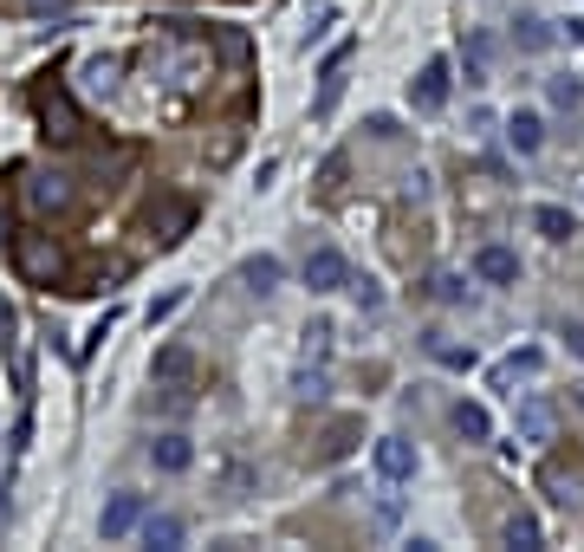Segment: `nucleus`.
<instances>
[{
	"instance_id": "f257e3e1",
	"label": "nucleus",
	"mask_w": 584,
	"mask_h": 552,
	"mask_svg": "<svg viewBox=\"0 0 584 552\" xmlns=\"http://www.w3.org/2000/svg\"><path fill=\"white\" fill-rule=\"evenodd\" d=\"M7 254H13V273H20L26 286H59V273H65V254H59V241H52V234L20 228V234L7 241Z\"/></svg>"
},
{
	"instance_id": "f03ea898",
	"label": "nucleus",
	"mask_w": 584,
	"mask_h": 552,
	"mask_svg": "<svg viewBox=\"0 0 584 552\" xmlns=\"http://www.w3.org/2000/svg\"><path fill=\"white\" fill-rule=\"evenodd\" d=\"M26 202H33L39 215H59V208L78 202V189H72V176H59V169H26Z\"/></svg>"
},
{
	"instance_id": "7ed1b4c3",
	"label": "nucleus",
	"mask_w": 584,
	"mask_h": 552,
	"mask_svg": "<svg viewBox=\"0 0 584 552\" xmlns=\"http://www.w3.org/2000/svg\"><path fill=\"white\" fill-rule=\"evenodd\" d=\"M299 273H306V286H312V293H345V286H351V260H345L338 247H312Z\"/></svg>"
},
{
	"instance_id": "20e7f679",
	"label": "nucleus",
	"mask_w": 584,
	"mask_h": 552,
	"mask_svg": "<svg viewBox=\"0 0 584 552\" xmlns=\"http://www.w3.org/2000/svg\"><path fill=\"white\" fill-rule=\"evenodd\" d=\"M449 91H455V65H449V59H429V65L416 72V85H410V104H416V111H442Z\"/></svg>"
},
{
	"instance_id": "39448f33",
	"label": "nucleus",
	"mask_w": 584,
	"mask_h": 552,
	"mask_svg": "<svg viewBox=\"0 0 584 552\" xmlns=\"http://www.w3.org/2000/svg\"><path fill=\"white\" fill-rule=\"evenodd\" d=\"M371 462H377V475H384L390 488H403V482H416V442H403V436H377V449H371Z\"/></svg>"
},
{
	"instance_id": "423d86ee",
	"label": "nucleus",
	"mask_w": 584,
	"mask_h": 552,
	"mask_svg": "<svg viewBox=\"0 0 584 552\" xmlns=\"http://www.w3.org/2000/svg\"><path fill=\"white\" fill-rule=\"evenodd\" d=\"M514 429L527 436V442H559V410L533 390V397H520V410H514Z\"/></svg>"
},
{
	"instance_id": "0eeeda50",
	"label": "nucleus",
	"mask_w": 584,
	"mask_h": 552,
	"mask_svg": "<svg viewBox=\"0 0 584 552\" xmlns=\"http://www.w3.org/2000/svg\"><path fill=\"white\" fill-rule=\"evenodd\" d=\"M137 521H143V495L117 488V495L104 501V514H98V534H104V540H130V534H137Z\"/></svg>"
},
{
	"instance_id": "6e6552de",
	"label": "nucleus",
	"mask_w": 584,
	"mask_h": 552,
	"mask_svg": "<svg viewBox=\"0 0 584 552\" xmlns=\"http://www.w3.org/2000/svg\"><path fill=\"white\" fill-rule=\"evenodd\" d=\"M475 280H488V286H514V280H520V254L501 247V241H488V247L475 254Z\"/></svg>"
},
{
	"instance_id": "1a4fd4ad",
	"label": "nucleus",
	"mask_w": 584,
	"mask_h": 552,
	"mask_svg": "<svg viewBox=\"0 0 584 552\" xmlns=\"http://www.w3.org/2000/svg\"><path fill=\"white\" fill-rule=\"evenodd\" d=\"M39 124H46V137H52V143H72V137H78V130H85V124H78V111H72V98H65V91H52V98H46V104H39Z\"/></svg>"
},
{
	"instance_id": "9d476101",
	"label": "nucleus",
	"mask_w": 584,
	"mask_h": 552,
	"mask_svg": "<svg viewBox=\"0 0 584 552\" xmlns=\"http://www.w3.org/2000/svg\"><path fill=\"white\" fill-rule=\"evenodd\" d=\"M150 462H156V475H189L195 468V442L189 436H156L150 442Z\"/></svg>"
},
{
	"instance_id": "9b49d317",
	"label": "nucleus",
	"mask_w": 584,
	"mask_h": 552,
	"mask_svg": "<svg viewBox=\"0 0 584 552\" xmlns=\"http://www.w3.org/2000/svg\"><path fill=\"white\" fill-rule=\"evenodd\" d=\"M150 377H156V384H189V377H195V351H189V345H163V351L150 358Z\"/></svg>"
},
{
	"instance_id": "f8f14e48",
	"label": "nucleus",
	"mask_w": 584,
	"mask_h": 552,
	"mask_svg": "<svg viewBox=\"0 0 584 552\" xmlns=\"http://www.w3.org/2000/svg\"><path fill=\"white\" fill-rule=\"evenodd\" d=\"M462 65H468V85H488V72H494V39H488L481 26L462 39Z\"/></svg>"
},
{
	"instance_id": "ddd939ff",
	"label": "nucleus",
	"mask_w": 584,
	"mask_h": 552,
	"mask_svg": "<svg viewBox=\"0 0 584 552\" xmlns=\"http://www.w3.org/2000/svg\"><path fill=\"white\" fill-rule=\"evenodd\" d=\"M507 143H514L520 156H533V150L546 143V124H540V111H514V117H507Z\"/></svg>"
},
{
	"instance_id": "4468645a",
	"label": "nucleus",
	"mask_w": 584,
	"mask_h": 552,
	"mask_svg": "<svg viewBox=\"0 0 584 552\" xmlns=\"http://www.w3.org/2000/svg\"><path fill=\"white\" fill-rule=\"evenodd\" d=\"M137 534H143V547H182V540H189V527H182L176 514H143Z\"/></svg>"
},
{
	"instance_id": "2eb2a0df",
	"label": "nucleus",
	"mask_w": 584,
	"mask_h": 552,
	"mask_svg": "<svg viewBox=\"0 0 584 552\" xmlns=\"http://www.w3.org/2000/svg\"><path fill=\"white\" fill-rule=\"evenodd\" d=\"M241 280H247L254 293H273V286L286 280V267H280V254H247V267H241Z\"/></svg>"
},
{
	"instance_id": "dca6fc26",
	"label": "nucleus",
	"mask_w": 584,
	"mask_h": 552,
	"mask_svg": "<svg viewBox=\"0 0 584 552\" xmlns=\"http://www.w3.org/2000/svg\"><path fill=\"white\" fill-rule=\"evenodd\" d=\"M559 33H553V20H540V13H527V20H514V46L520 52H546Z\"/></svg>"
},
{
	"instance_id": "f3484780",
	"label": "nucleus",
	"mask_w": 584,
	"mask_h": 552,
	"mask_svg": "<svg viewBox=\"0 0 584 552\" xmlns=\"http://www.w3.org/2000/svg\"><path fill=\"white\" fill-rule=\"evenodd\" d=\"M455 429H462L468 442H488V436H494V416H488L481 403H468V397H462V403H455Z\"/></svg>"
},
{
	"instance_id": "a211bd4d",
	"label": "nucleus",
	"mask_w": 584,
	"mask_h": 552,
	"mask_svg": "<svg viewBox=\"0 0 584 552\" xmlns=\"http://www.w3.org/2000/svg\"><path fill=\"white\" fill-rule=\"evenodd\" d=\"M533 228H540L546 241H572V234H579V228H572V215H566V208H553V202H540V208H533Z\"/></svg>"
},
{
	"instance_id": "6ab92c4d",
	"label": "nucleus",
	"mask_w": 584,
	"mask_h": 552,
	"mask_svg": "<svg viewBox=\"0 0 584 552\" xmlns=\"http://www.w3.org/2000/svg\"><path fill=\"white\" fill-rule=\"evenodd\" d=\"M546 488H553V501H559V508H584V475L553 468V475H546Z\"/></svg>"
},
{
	"instance_id": "aec40b11",
	"label": "nucleus",
	"mask_w": 584,
	"mask_h": 552,
	"mask_svg": "<svg viewBox=\"0 0 584 552\" xmlns=\"http://www.w3.org/2000/svg\"><path fill=\"white\" fill-rule=\"evenodd\" d=\"M429 358L449 364V371H475V345H449V338H429Z\"/></svg>"
},
{
	"instance_id": "412c9836",
	"label": "nucleus",
	"mask_w": 584,
	"mask_h": 552,
	"mask_svg": "<svg viewBox=\"0 0 584 552\" xmlns=\"http://www.w3.org/2000/svg\"><path fill=\"white\" fill-rule=\"evenodd\" d=\"M546 91H553V104H559V111H579V104H584V78H572V72H566V78H553Z\"/></svg>"
},
{
	"instance_id": "4be33fe9",
	"label": "nucleus",
	"mask_w": 584,
	"mask_h": 552,
	"mask_svg": "<svg viewBox=\"0 0 584 552\" xmlns=\"http://www.w3.org/2000/svg\"><path fill=\"white\" fill-rule=\"evenodd\" d=\"M189 221H195V208H189V202H169V208H163V241H182Z\"/></svg>"
},
{
	"instance_id": "5701e85b",
	"label": "nucleus",
	"mask_w": 584,
	"mask_h": 552,
	"mask_svg": "<svg viewBox=\"0 0 584 552\" xmlns=\"http://www.w3.org/2000/svg\"><path fill=\"white\" fill-rule=\"evenodd\" d=\"M507 547L533 552V547H540V521H507Z\"/></svg>"
},
{
	"instance_id": "b1692460",
	"label": "nucleus",
	"mask_w": 584,
	"mask_h": 552,
	"mask_svg": "<svg viewBox=\"0 0 584 552\" xmlns=\"http://www.w3.org/2000/svg\"><path fill=\"white\" fill-rule=\"evenodd\" d=\"M345 293L358 299V312H377V306H384V293H377V280H351Z\"/></svg>"
},
{
	"instance_id": "393cba45",
	"label": "nucleus",
	"mask_w": 584,
	"mask_h": 552,
	"mask_svg": "<svg viewBox=\"0 0 584 552\" xmlns=\"http://www.w3.org/2000/svg\"><path fill=\"white\" fill-rule=\"evenodd\" d=\"M293 390H299L306 403H319V397H325L332 384H325V371H299V377H293Z\"/></svg>"
},
{
	"instance_id": "a878e982",
	"label": "nucleus",
	"mask_w": 584,
	"mask_h": 552,
	"mask_svg": "<svg viewBox=\"0 0 584 552\" xmlns=\"http://www.w3.org/2000/svg\"><path fill=\"white\" fill-rule=\"evenodd\" d=\"M436 299H442V306H462V299H468V286H462L455 273H436Z\"/></svg>"
},
{
	"instance_id": "bb28decb",
	"label": "nucleus",
	"mask_w": 584,
	"mask_h": 552,
	"mask_svg": "<svg viewBox=\"0 0 584 552\" xmlns=\"http://www.w3.org/2000/svg\"><path fill=\"white\" fill-rule=\"evenodd\" d=\"M13 345H20V312L0 299V351H13Z\"/></svg>"
},
{
	"instance_id": "cd10ccee",
	"label": "nucleus",
	"mask_w": 584,
	"mask_h": 552,
	"mask_svg": "<svg viewBox=\"0 0 584 552\" xmlns=\"http://www.w3.org/2000/svg\"><path fill=\"white\" fill-rule=\"evenodd\" d=\"M520 371H527V377H533V371H540V351H514V358H507V364H501V377H520Z\"/></svg>"
},
{
	"instance_id": "c85d7f7f",
	"label": "nucleus",
	"mask_w": 584,
	"mask_h": 552,
	"mask_svg": "<svg viewBox=\"0 0 584 552\" xmlns=\"http://www.w3.org/2000/svg\"><path fill=\"white\" fill-rule=\"evenodd\" d=\"M182 299H189V293H163V299H156V306H150V325H163V319H169V312H176V306H182Z\"/></svg>"
},
{
	"instance_id": "c756f323",
	"label": "nucleus",
	"mask_w": 584,
	"mask_h": 552,
	"mask_svg": "<svg viewBox=\"0 0 584 552\" xmlns=\"http://www.w3.org/2000/svg\"><path fill=\"white\" fill-rule=\"evenodd\" d=\"M20 7H26V13H65L72 0H20Z\"/></svg>"
},
{
	"instance_id": "7c9ffc66",
	"label": "nucleus",
	"mask_w": 584,
	"mask_h": 552,
	"mask_svg": "<svg viewBox=\"0 0 584 552\" xmlns=\"http://www.w3.org/2000/svg\"><path fill=\"white\" fill-rule=\"evenodd\" d=\"M566 345H572V351L584 358V325H566Z\"/></svg>"
},
{
	"instance_id": "2f4dec72",
	"label": "nucleus",
	"mask_w": 584,
	"mask_h": 552,
	"mask_svg": "<svg viewBox=\"0 0 584 552\" xmlns=\"http://www.w3.org/2000/svg\"><path fill=\"white\" fill-rule=\"evenodd\" d=\"M566 39H579L584 46V20H566Z\"/></svg>"
}]
</instances>
